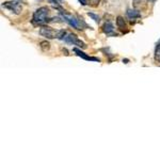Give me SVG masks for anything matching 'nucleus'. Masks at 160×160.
<instances>
[{"mask_svg":"<svg viewBox=\"0 0 160 160\" xmlns=\"http://www.w3.org/2000/svg\"><path fill=\"white\" fill-rule=\"evenodd\" d=\"M48 13H49L48 8H46V7L40 8V9H38L37 11L33 13L32 22H34V24H38V25L43 24V22H45L46 20H47Z\"/></svg>","mask_w":160,"mask_h":160,"instance_id":"nucleus-1","label":"nucleus"},{"mask_svg":"<svg viewBox=\"0 0 160 160\" xmlns=\"http://www.w3.org/2000/svg\"><path fill=\"white\" fill-rule=\"evenodd\" d=\"M60 12H61V14H62V17H63V19L65 20L68 24H69V26H72L73 28H75V29H78V30L82 29V27L80 26L78 19L75 18L73 15L68 14V13H66V12H63V10L60 11Z\"/></svg>","mask_w":160,"mask_h":160,"instance_id":"nucleus-2","label":"nucleus"},{"mask_svg":"<svg viewBox=\"0 0 160 160\" xmlns=\"http://www.w3.org/2000/svg\"><path fill=\"white\" fill-rule=\"evenodd\" d=\"M2 7L6 8V9H8V10H10V11H12L13 13H15V14H20V13H22V6H20L17 1L3 2V3H2Z\"/></svg>","mask_w":160,"mask_h":160,"instance_id":"nucleus-3","label":"nucleus"},{"mask_svg":"<svg viewBox=\"0 0 160 160\" xmlns=\"http://www.w3.org/2000/svg\"><path fill=\"white\" fill-rule=\"evenodd\" d=\"M63 40H65V42L68 43H71L73 44V45H76L78 46V47H81V48H86L87 45L84 44L82 41H80L78 38H77L76 34H73V33H71V34H68V37H65L63 38Z\"/></svg>","mask_w":160,"mask_h":160,"instance_id":"nucleus-4","label":"nucleus"},{"mask_svg":"<svg viewBox=\"0 0 160 160\" xmlns=\"http://www.w3.org/2000/svg\"><path fill=\"white\" fill-rule=\"evenodd\" d=\"M40 34L47 38H57V31L49 27H42L40 29Z\"/></svg>","mask_w":160,"mask_h":160,"instance_id":"nucleus-5","label":"nucleus"},{"mask_svg":"<svg viewBox=\"0 0 160 160\" xmlns=\"http://www.w3.org/2000/svg\"><path fill=\"white\" fill-rule=\"evenodd\" d=\"M148 2H149V0H132V6L135 9L140 10V9L145 8Z\"/></svg>","mask_w":160,"mask_h":160,"instance_id":"nucleus-6","label":"nucleus"},{"mask_svg":"<svg viewBox=\"0 0 160 160\" xmlns=\"http://www.w3.org/2000/svg\"><path fill=\"white\" fill-rule=\"evenodd\" d=\"M74 51L76 52V55L78 56V57H81V58H83L84 60H90V61H97V62H99V59H97V58H93V57H89V56H87L84 52H82L81 50H79V49H74Z\"/></svg>","mask_w":160,"mask_h":160,"instance_id":"nucleus-7","label":"nucleus"},{"mask_svg":"<svg viewBox=\"0 0 160 160\" xmlns=\"http://www.w3.org/2000/svg\"><path fill=\"white\" fill-rule=\"evenodd\" d=\"M127 16L129 17V18H139V17H141V13L139 12V10L137 9H129L127 11Z\"/></svg>","mask_w":160,"mask_h":160,"instance_id":"nucleus-8","label":"nucleus"},{"mask_svg":"<svg viewBox=\"0 0 160 160\" xmlns=\"http://www.w3.org/2000/svg\"><path fill=\"white\" fill-rule=\"evenodd\" d=\"M102 30H104V32L107 33V34H112V32L114 31V28H113L112 24H110V22H107V24L104 25V27H102Z\"/></svg>","mask_w":160,"mask_h":160,"instance_id":"nucleus-9","label":"nucleus"},{"mask_svg":"<svg viewBox=\"0 0 160 160\" xmlns=\"http://www.w3.org/2000/svg\"><path fill=\"white\" fill-rule=\"evenodd\" d=\"M117 26L120 28L121 30H124L126 28V22L122 16H118L117 17Z\"/></svg>","mask_w":160,"mask_h":160,"instance_id":"nucleus-10","label":"nucleus"},{"mask_svg":"<svg viewBox=\"0 0 160 160\" xmlns=\"http://www.w3.org/2000/svg\"><path fill=\"white\" fill-rule=\"evenodd\" d=\"M40 47L42 48L43 51H47V50H49V48H50V44L49 42H47V41H42V42L40 43Z\"/></svg>","mask_w":160,"mask_h":160,"instance_id":"nucleus-11","label":"nucleus"},{"mask_svg":"<svg viewBox=\"0 0 160 160\" xmlns=\"http://www.w3.org/2000/svg\"><path fill=\"white\" fill-rule=\"evenodd\" d=\"M155 59L158 62H160V41H159V43L157 44L156 50H155Z\"/></svg>","mask_w":160,"mask_h":160,"instance_id":"nucleus-12","label":"nucleus"},{"mask_svg":"<svg viewBox=\"0 0 160 160\" xmlns=\"http://www.w3.org/2000/svg\"><path fill=\"white\" fill-rule=\"evenodd\" d=\"M65 34H66V31L65 30H58L57 31V38H59V40H63L65 38Z\"/></svg>","mask_w":160,"mask_h":160,"instance_id":"nucleus-13","label":"nucleus"},{"mask_svg":"<svg viewBox=\"0 0 160 160\" xmlns=\"http://www.w3.org/2000/svg\"><path fill=\"white\" fill-rule=\"evenodd\" d=\"M99 2H100V0H89V2H88V4H90V6H91V7L95 8V7L98 6Z\"/></svg>","mask_w":160,"mask_h":160,"instance_id":"nucleus-14","label":"nucleus"},{"mask_svg":"<svg viewBox=\"0 0 160 160\" xmlns=\"http://www.w3.org/2000/svg\"><path fill=\"white\" fill-rule=\"evenodd\" d=\"M88 15H89V16L91 17L92 19H94L96 22H100V18H99V16H98V15H96V14H93V13H88Z\"/></svg>","mask_w":160,"mask_h":160,"instance_id":"nucleus-15","label":"nucleus"},{"mask_svg":"<svg viewBox=\"0 0 160 160\" xmlns=\"http://www.w3.org/2000/svg\"><path fill=\"white\" fill-rule=\"evenodd\" d=\"M79 2L82 4V6H86V4H88V1H87V0H79Z\"/></svg>","mask_w":160,"mask_h":160,"instance_id":"nucleus-16","label":"nucleus"}]
</instances>
